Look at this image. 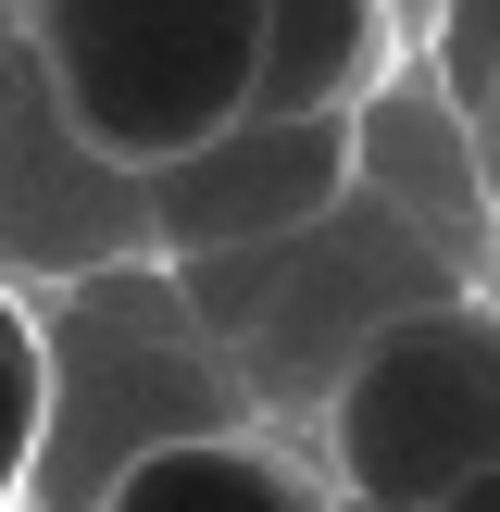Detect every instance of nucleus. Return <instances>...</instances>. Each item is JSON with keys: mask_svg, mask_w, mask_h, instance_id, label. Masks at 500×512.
Here are the masks:
<instances>
[{"mask_svg": "<svg viewBox=\"0 0 500 512\" xmlns=\"http://www.w3.org/2000/svg\"><path fill=\"white\" fill-rule=\"evenodd\" d=\"M238 413L225 350L188 325L175 263H100L38 288V463L13 512H100L125 463L175 438H213Z\"/></svg>", "mask_w": 500, "mask_h": 512, "instance_id": "nucleus-1", "label": "nucleus"}, {"mask_svg": "<svg viewBox=\"0 0 500 512\" xmlns=\"http://www.w3.org/2000/svg\"><path fill=\"white\" fill-rule=\"evenodd\" d=\"M425 300H463V263H450L413 213H388L375 188H338L313 225L275 238L263 313L225 338L238 413L250 425H313L325 400H338V375L363 363L400 313H425Z\"/></svg>", "mask_w": 500, "mask_h": 512, "instance_id": "nucleus-2", "label": "nucleus"}, {"mask_svg": "<svg viewBox=\"0 0 500 512\" xmlns=\"http://www.w3.org/2000/svg\"><path fill=\"white\" fill-rule=\"evenodd\" d=\"M38 88L113 163H175L250 113V0H13Z\"/></svg>", "mask_w": 500, "mask_h": 512, "instance_id": "nucleus-3", "label": "nucleus"}, {"mask_svg": "<svg viewBox=\"0 0 500 512\" xmlns=\"http://www.w3.org/2000/svg\"><path fill=\"white\" fill-rule=\"evenodd\" d=\"M325 488L338 500H388V512H438L450 488L500 463V300H425L400 313L325 400Z\"/></svg>", "mask_w": 500, "mask_h": 512, "instance_id": "nucleus-4", "label": "nucleus"}, {"mask_svg": "<svg viewBox=\"0 0 500 512\" xmlns=\"http://www.w3.org/2000/svg\"><path fill=\"white\" fill-rule=\"evenodd\" d=\"M100 263H163L150 238V175L113 163L100 138H75V113L38 88L25 63L13 113H0V288H63V275H100Z\"/></svg>", "mask_w": 500, "mask_h": 512, "instance_id": "nucleus-5", "label": "nucleus"}, {"mask_svg": "<svg viewBox=\"0 0 500 512\" xmlns=\"http://www.w3.org/2000/svg\"><path fill=\"white\" fill-rule=\"evenodd\" d=\"M338 188H350V125H325V113H238L200 150L150 163V238H163V263L250 250V238L313 225Z\"/></svg>", "mask_w": 500, "mask_h": 512, "instance_id": "nucleus-6", "label": "nucleus"}, {"mask_svg": "<svg viewBox=\"0 0 500 512\" xmlns=\"http://www.w3.org/2000/svg\"><path fill=\"white\" fill-rule=\"evenodd\" d=\"M350 188H375L388 213H413L450 263L475 275V250L500 238L488 225V188H475V138H463V100L438 88L425 63H400L388 88L350 113Z\"/></svg>", "mask_w": 500, "mask_h": 512, "instance_id": "nucleus-7", "label": "nucleus"}, {"mask_svg": "<svg viewBox=\"0 0 500 512\" xmlns=\"http://www.w3.org/2000/svg\"><path fill=\"white\" fill-rule=\"evenodd\" d=\"M400 75L388 0H250V113H325L350 125Z\"/></svg>", "mask_w": 500, "mask_h": 512, "instance_id": "nucleus-8", "label": "nucleus"}, {"mask_svg": "<svg viewBox=\"0 0 500 512\" xmlns=\"http://www.w3.org/2000/svg\"><path fill=\"white\" fill-rule=\"evenodd\" d=\"M100 512H338V488L313 463H288L275 425H213V438H175L150 463H125Z\"/></svg>", "mask_w": 500, "mask_h": 512, "instance_id": "nucleus-9", "label": "nucleus"}, {"mask_svg": "<svg viewBox=\"0 0 500 512\" xmlns=\"http://www.w3.org/2000/svg\"><path fill=\"white\" fill-rule=\"evenodd\" d=\"M25 463H38V300L0 288V512L25 500Z\"/></svg>", "mask_w": 500, "mask_h": 512, "instance_id": "nucleus-10", "label": "nucleus"}, {"mask_svg": "<svg viewBox=\"0 0 500 512\" xmlns=\"http://www.w3.org/2000/svg\"><path fill=\"white\" fill-rule=\"evenodd\" d=\"M488 50H500V0H438V50H425V75H438L450 100L488 88Z\"/></svg>", "mask_w": 500, "mask_h": 512, "instance_id": "nucleus-11", "label": "nucleus"}, {"mask_svg": "<svg viewBox=\"0 0 500 512\" xmlns=\"http://www.w3.org/2000/svg\"><path fill=\"white\" fill-rule=\"evenodd\" d=\"M463 138H475V188H488V225H500V50H488V88L463 100Z\"/></svg>", "mask_w": 500, "mask_h": 512, "instance_id": "nucleus-12", "label": "nucleus"}, {"mask_svg": "<svg viewBox=\"0 0 500 512\" xmlns=\"http://www.w3.org/2000/svg\"><path fill=\"white\" fill-rule=\"evenodd\" d=\"M13 88H25V25H13V0H0V113H13Z\"/></svg>", "mask_w": 500, "mask_h": 512, "instance_id": "nucleus-13", "label": "nucleus"}, {"mask_svg": "<svg viewBox=\"0 0 500 512\" xmlns=\"http://www.w3.org/2000/svg\"><path fill=\"white\" fill-rule=\"evenodd\" d=\"M438 512H500V463H488V475H475V488H450Z\"/></svg>", "mask_w": 500, "mask_h": 512, "instance_id": "nucleus-14", "label": "nucleus"}, {"mask_svg": "<svg viewBox=\"0 0 500 512\" xmlns=\"http://www.w3.org/2000/svg\"><path fill=\"white\" fill-rule=\"evenodd\" d=\"M338 512H388V500H338Z\"/></svg>", "mask_w": 500, "mask_h": 512, "instance_id": "nucleus-15", "label": "nucleus"}]
</instances>
